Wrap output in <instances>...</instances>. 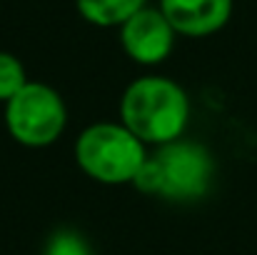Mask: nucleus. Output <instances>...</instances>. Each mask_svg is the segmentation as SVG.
Here are the masks:
<instances>
[{
    "instance_id": "nucleus-2",
    "label": "nucleus",
    "mask_w": 257,
    "mask_h": 255,
    "mask_svg": "<svg viewBox=\"0 0 257 255\" xmlns=\"http://www.w3.org/2000/svg\"><path fill=\"white\" fill-rule=\"evenodd\" d=\"M215 160L210 150L195 140L180 138L148 153L133 185L143 195H155L170 203H192L210 190Z\"/></svg>"
},
{
    "instance_id": "nucleus-6",
    "label": "nucleus",
    "mask_w": 257,
    "mask_h": 255,
    "mask_svg": "<svg viewBox=\"0 0 257 255\" xmlns=\"http://www.w3.org/2000/svg\"><path fill=\"white\" fill-rule=\"evenodd\" d=\"M158 8L177 35L210 38L230 23L235 0H160Z\"/></svg>"
},
{
    "instance_id": "nucleus-8",
    "label": "nucleus",
    "mask_w": 257,
    "mask_h": 255,
    "mask_svg": "<svg viewBox=\"0 0 257 255\" xmlns=\"http://www.w3.org/2000/svg\"><path fill=\"white\" fill-rule=\"evenodd\" d=\"M25 83H28V73L23 60L13 53L0 50V103L5 105Z\"/></svg>"
},
{
    "instance_id": "nucleus-4",
    "label": "nucleus",
    "mask_w": 257,
    "mask_h": 255,
    "mask_svg": "<svg viewBox=\"0 0 257 255\" xmlns=\"http://www.w3.org/2000/svg\"><path fill=\"white\" fill-rule=\"evenodd\" d=\"M3 120L15 143L48 148L58 143L68 128V105L53 85L28 80L5 103Z\"/></svg>"
},
{
    "instance_id": "nucleus-7",
    "label": "nucleus",
    "mask_w": 257,
    "mask_h": 255,
    "mask_svg": "<svg viewBox=\"0 0 257 255\" xmlns=\"http://www.w3.org/2000/svg\"><path fill=\"white\" fill-rule=\"evenodd\" d=\"M145 5L148 0H75L80 18L97 28H120Z\"/></svg>"
},
{
    "instance_id": "nucleus-5",
    "label": "nucleus",
    "mask_w": 257,
    "mask_h": 255,
    "mask_svg": "<svg viewBox=\"0 0 257 255\" xmlns=\"http://www.w3.org/2000/svg\"><path fill=\"white\" fill-rule=\"evenodd\" d=\"M175 38L177 33L170 25V20L163 15V10L150 5H145L120 25V45L125 55L145 68L160 65L170 58Z\"/></svg>"
},
{
    "instance_id": "nucleus-9",
    "label": "nucleus",
    "mask_w": 257,
    "mask_h": 255,
    "mask_svg": "<svg viewBox=\"0 0 257 255\" xmlns=\"http://www.w3.org/2000/svg\"><path fill=\"white\" fill-rule=\"evenodd\" d=\"M43 255H92L83 235L73 233V230H58L50 235L45 253Z\"/></svg>"
},
{
    "instance_id": "nucleus-3",
    "label": "nucleus",
    "mask_w": 257,
    "mask_h": 255,
    "mask_svg": "<svg viewBox=\"0 0 257 255\" xmlns=\"http://www.w3.org/2000/svg\"><path fill=\"white\" fill-rule=\"evenodd\" d=\"M73 155L78 168L100 185H133L148 160V145L120 120L92 123L75 138Z\"/></svg>"
},
{
    "instance_id": "nucleus-1",
    "label": "nucleus",
    "mask_w": 257,
    "mask_h": 255,
    "mask_svg": "<svg viewBox=\"0 0 257 255\" xmlns=\"http://www.w3.org/2000/svg\"><path fill=\"white\" fill-rule=\"evenodd\" d=\"M120 123L145 145H168L180 140L187 130L190 98L185 88L172 78H135L120 98Z\"/></svg>"
}]
</instances>
